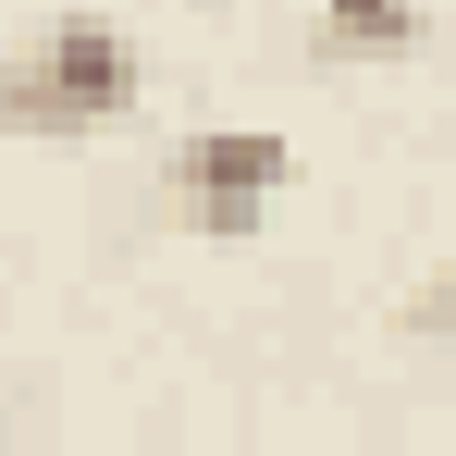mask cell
<instances>
[{"label":"cell","mask_w":456,"mask_h":456,"mask_svg":"<svg viewBox=\"0 0 456 456\" xmlns=\"http://www.w3.org/2000/svg\"><path fill=\"white\" fill-rule=\"evenodd\" d=\"M136 37L111 12H50L12 62H0V124L12 136H99L136 111Z\"/></svg>","instance_id":"obj_1"},{"label":"cell","mask_w":456,"mask_h":456,"mask_svg":"<svg viewBox=\"0 0 456 456\" xmlns=\"http://www.w3.org/2000/svg\"><path fill=\"white\" fill-rule=\"evenodd\" d=\"M284 173H297V149H284L272 124H198V136L173 149V210L198 234H259L284 210Z\"/></svg>","instance_id":"obj_2"},{"label":"cell","mask_w":456,"mask_h":456,"mask_svg":"<svg viewBox=\"0 0 456 456\" xmlns=\"http://www.w3.org/2000/svg\"><path fill=\"white\" fill-rule=\"evenodd\" d=\"M419 25H432L419 0H321V37H333V50H358V62H407V50H419Z\"/></svg>","instance_id":"obj_3"}]
</instances>
